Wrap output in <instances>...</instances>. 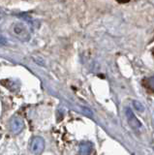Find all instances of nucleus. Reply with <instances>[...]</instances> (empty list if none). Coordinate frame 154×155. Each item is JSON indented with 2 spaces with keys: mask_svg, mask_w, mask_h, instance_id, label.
<instances>
[{
  "mask_svg": "<svg viewBox=\"0 0 154 155\" xmlns=\"http://www.w3.org/2000/svg\"><path fill=\"white\" fill-rule=\"evenodd\" d=\"M23 128H25V122H23V120L21 117H18V116H13V117L9 120L8 129L12 134L14 135L20 134Z\"/></svg>",
  "mask_w": 154,
  "mask_h": 155,
  "instance_id": "1",
  "label": "nucleus"
},
{
  "mask_svg": "<svg viewBox=\"0 0 154 155\" xmlns=\"http://www.w3.org/2000/svg\"><path fill=\"white\" fill-rule=\"evenodd\" d=\"M45 148V140L42 137H34L32 139L30 143V151L38 155L43 152V150Z\"/></svg>",
  "mask_w": 154,
  "mask_h": 155,
  "instance_id": "2",
  "label": "nucleus"
},
{
  "mask_svg": "<svg viewBox=\"0 0 154 155\" xmlns=\"http://www.w3.org/2000/svg\"><path fill=\"white\" fill-rule=\"evenodd\" d=\"M13 34L21 40L28 39V32L25 25L21 22H16L13 24Z\"/></svg>",
  "mask_w": 154,
  "mask_h": 155,
  "instance_id": "3",
  "label": "nucleus"
},
{
  "mask_svg": "<svg viewBox=\"0 0 154 155\" xmlns=\"http://www.w3.org/2000/svg\"><path fill=\"white\" fill-rule=\"evenodd\" d=\"M125 114H126L128 123L130 124V126H131L133 129H136V130L141 129L142 124L139 121V119L136 117V115L134 114V113L132 111L131 109H130V108H126V110H125Z\"/></svg>",
  "mask_w": 154,
  "mask_h": 155,
  "instance_id": "4",
  "label": "nucleus"
},
{
  "mask_svg": "<svg viewBox=\"0 0 154 155\" xmlns=\"http://www.w3.org/2000/svg\"><path fill=\"white\" fill-rule=\"evenodd\" d=\"M91 151H92V144L90 143H84L80 145V155H89Z\"/></svg>",
  "mask_w": 154,
  "mask_h": 155,
  "instance_id": "5",
  "label": "nucleus"
},
{
  "mask_svg": "<svg viewBox=\"0 0 154 155\" xmlns=\"http://www.w3.org/2000/svg\"><path fill=\"white\" fill-rule=\"evenodd\" d=\"M143 84L148 90L154 92V78H150V79L146 80L143 81Z\"/></svg>",
  "mask_w": 154,
  "mask_h": 155,
  "instance_id": "6",
  "label": "nucleus"
},
{
  "mask_svg": "<svg viewBox=\"0 0 154 155\" xmlns=\"http://www.w3.org/2000/svg\"><path fill=\"white\" fill-rule=\"evenodd\" d=\"M133 105H134V108L136 109L138 111H139V113H143V111H144V107L143 106V104L139 103V102L134 101L133 102Z\"/></svg>",
  "mask_w": 154,
  "mask_h": 155,
  "instance_id": "7",
  "label": "nucleus"
},
{
  "mask_svg": "<svg viewBox=\"0 0 154 155\" xmlns=\"http://www.w3.org/2000/svg\"><path fill=\"white\" fill-rule=\"evenodd\" d=\"M0 44H1V45H6L7 44V41H6V39L4 38L1 34H0Z\"/></svg>",
  "mask_w": 154,
  "mask_h": 155,
  "instance_id": "8",
  "label": "nucleus"
},
{
  "mask_svg": "<svg viewBox=\"0 0 154 155\" xmlns=\"http://www.w3.org/2000/svg\"><path fill=\"white\" fill-rule=\"evenodd\" d=\"M118 3H121V4H124V3H128L130 0H116Z\"/></svg>",
  "mask_w": 154,
  "mask_h": 155,
  "instance_id": "9",
  "label": "nucleus"
},
{
  "mask_svg": "<svg viewBox=\"0 0 154 155\" xmlns=\"http://www.w3.org/2000/svg\"><path fill=\"white\" fill-rule=\"evenodd\" d=\"M152 53H153V55H154V48H153V51H152Z\"/></svg>",
  "mask_w": 154,
  "mask_h": 155,
  "instance_id": "10",
  "label": "nucleus"
}]
</instances>
